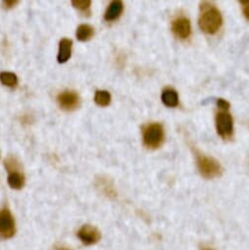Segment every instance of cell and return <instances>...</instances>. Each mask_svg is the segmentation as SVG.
Segmentation results:
<instances>
[{"label":"cell","mask_w":249,"mask_h":250,"mask_svg":"<svg viewBox=\"0 0 249 250\" xmlns=\"http://www.w3.org/2000/svg\"><path fill=\"white\" fill-rule=\"evenodd\" d=\"M199 28L206 34H216L222 24L223 18L219 9L209 2H202L200 5V15L198 20Z\"/></svg>","instance_id":"cell-1"},{"label":"cell","mask_w":249,"mask_h":250,"mask_svg":"<svg viewBox=\"0 0 249 250\" xmlns=\"http://www.w3.org/2000/svg\"><path fill=\"white\" fill-rule=\"evenodd\" d=\"M192 151L196 158V165L199 173L205 179H214L220 177L222 174V167L220 163L213 157L207 156L198 149L192 146Z\"/></svg>","instance_id":"cell-2"},{"label":"cell","mask_w":249,"mask_h":250,"mask_svg":"<svg viewBox=\"0 0 249 250\" xmlns=\"http://www.w3.org/2000/svg\"><path fill=\"white\" fill-rule=\"evenodd\" d=\"M165 139L164 128L160 123H150L143 128L144 145L149 149L159 148Z\"/></svg>","instance_id":"cell-3"},{"label":"cell","mask_w":249,"mask_h":250,"mask_svg":"<svg viewBox=\"0 0 249 250\" xmlns=\"http://www.w3.org/2000/svg\"><path fill=\"white\" fill-rule=\"evenodd\" d=\"M218 135L225 141H228L233 136V119L228 110H219L215 117Z\"/></svg>","instance_id":"cell-4"},{"label":"cell","mask_w":249,"mask_h":250,"mask_svg":"<svg viewBox=\"0 0 249 250\" xmlns=\"http://www.w3.org/2000/svg\"><path fill=\"white\" fill-rule=\"evenodd\" d=\"M16 232L15 220L7 208L0 210V236L7 239L14 236Z\"/></svg>","instance_id":"cell-5"},{"label":"cell","mask_w":249,"mask_h":250,"mask_svg":"<svg viewBox=\"0 0 249 250\" xmlns=\"http://www.w3.org/2000/svg\"><path fill=\"white\" fill-rule=\"evenodd\" d=\"M172 32L180 40H187L191 34V25L185 16L177 17L172 22Z\"/></svg>","instance_id":"cell-6"},{"label":"cell","mask_w":249,"mask_h":250,"mask_svg":"<svg viewBox=\"0 0 249 250\" xmlns=\"http://www.w3.org/2000/svg\"><path fill=\"white\" fill-rule=\"evenodd\" d=\"M78 236L83 244L92 245L99 241L101 234L96 228L90 225H84L79 229Z\"/></svg>","instance_id":"cell-7"},{"label":"cell","mask_w":249,"mask_h":250,"mask_svg":"<svg viewBox=\"0 0 249 250\" xmlns=\"http://www.w3.org/2000/svg\"><path fill=\"white\" fill-rule=\"evenodd\" d=\"M57 101L62 109L66 111H72L79 106L80 98L76 91L65 90L58 95Z\"/></svg>","instance_id":"cell-8"},{"label":"cell","mask_w":249,"mask_h":250,"mask_svg":"<svg viewBox=\"0 0 249 250\" xmlns=\"http://www.w3.org/2000/svg\"><path fill=\"white\" fill-rule=\"evenodd\" d=\"M124 5L122 1H113L109 4V6L106 9V12L104 14V19L108 22H112L117 20L123 13Z\"/></svg>","instance_id":"cell-9"},{"label":"cell","mask_w":249,"mask_h":250,"mask_svg":"<svg viewBox=\"0 0 249 250\" xmlns=\"http://www.w3.org/2000/svg\"><path fill=\"white\" fill-rule=\"evenodd\" d=\"M72 44L73 42L71 40L63 39L60 41L59 52L57 56V60L59 63H65L70 59L72 53Z\"/></svg>","instance_id":"cell-10"},{"label":"cell","mask_w":249,"mask_h":250,"mask_svg":"<svg viewBox=\"0 0 249 250\" xmlns=\"http://www.w3.org/2000/svg\"><path fill=\"white\" fill-rule=\"evenodd\" d=\"M162 102L167 106V107H177L179 105V95L178 92L171 88L167 87L163 90L162 95H161Z\"/></svg>","instance_id":"cell-11"},{"label":"cell","mask_w":249,"mask_h":250,"mask_svg":"<svg viewBox=\"0 0 249 250\" xmlns=\"http://www.w3.org/2000/svg\"><path fill=\"white\" fill-rule=\"evenodd\" d=\"M8 184L13 189H21L25 185V177L20 171L9 173Z\"/></svg>","instance_id":"cell-12"},{"label":"cell","mask_w":249,"mask_h":250,"mask_svg":"<svg viewBox=\"0 0 249 250\" xmlns=\"http://www.w3.org/2000/svg\"><path fill=\"white\" fill-rule=\"evenodd\" d=\"M94 35L93 28L89 25L83 24L77 29V38L81 42H86L90 40Z\"/></svg>","instance_id":"cell-13"},{"label":"cell","mask_w":249,"mask_h":250,"mask_svg":"<svg viewBox=\"0 0 249 250\" xmlns=\"http://www.w3.org/2000/svg\"><path fill=\"white\" fill-rule=\"evenodd\" d=\"M0 82L2 83V84L14 88L18 84V79L17 76L11 72H2L0 73Z\"/></svg>","instance_id":"cell-14"},{"label":"cell","mask_w":249,"mask_h":250,"mask_svg":"<svg viewBox=\"0 0 249 250\" xmlns=\"http://www.w3.org/2000/svg\"><path fill=\"white\" fill-rule=\"evenodd\" d=\"M94 101L98 106H108L111 102V95L106 90H97L94 95Z\"/></svg>","instance_id":"cell-15"},{"label":"cell","mask_w":249,"mask_h":250,"mask_svg":"<svg viewBox=\"0 0 249 250\" xmlns=\"http://www.w3.org/2000/svg\"><path fill=\"white\" fill-rule=\"evenodd\" d=\"M72 4L75 8L79 9L80 11L86 12L90 7L91 2L89 0H74V1H72Z\"/></svg>","instance_id":"cell-16"},{"label":"cell","mask_w":249,"mask_h":250,"mask_svg":"<svg viewBox=\"0 0 249 250\" xmlns=\"http://www.w3.org/2000/svg\"><path fill=\"white\" fill-rule=\"evenodd\" d=\"M4 165L9 173L15 172V171H20V165L14 157H8L4 161Z\"/></svg>","instance_id":"cell-17"},{"label":"cell","mask_w":249,"mask_h":250,"mask_svg":"<svg viewBox=\"0 0 249 250\" xmlns=\"http://www.w3.org/2000/svg\"><path fill=\"white\" fill-rule=\"evenodd\" d=\"M100 186H101V188H102L103 192H104L108 197H112V196H115V195H116V192H115V190H114V188H113L108 182H102Z\"/></svg>","instance_id":"cell-18"},{"label":"cell","mask_w":249,"mask_h":250,"mask_svg":"<svg viewBox=\"0 0 249 250\" xmlns=\"http://www.w3.org/2000/svg\"><path fill=\"white\" fill-rule=\"evenodd\" d=\"M241 5V9H242V13L245 16L246 19L249 20V0H243V1L239 2Z\"/></svg>","instance_id":"cell-19"},{"label":"cell","mask_w":249,"mask_h":250,"mask_svg":"<svg viewBox=\"0 0 249 250\" xmlns=\"http://www.w3.org/2000/svg\"><path fill=\"white\" fill-rule=\"evenodd\" d=\"M217 106H218V109L219 110H228L229 108V103L223 99V98H220L217 100Z\"/></svg>","instance_id":"cell-20"},{"label":"cell","mask_w":249,"mask_h":250,"mask_svg":"<svg viewBox=\"0 0 249 250\" xmlns=\"http://www.w3.org/2000/svg\"><path fill=\"white\" fill-rule=\"evenodd\" d=\"M17 3L18 1H14V0L10 1V0H8V1H3V7L5 9H10V8H13Z\"/></svg>","instance_id":"cell-21"},{"label":"cell","mask_w":249,"mask_h":250,"mask_svg":"<svg viewBox=\"0 0 249 250\" xmlns=\"http://www.w3.org/2000/svg\"><path fill=\"white\" fill-rule=\"evenodd\" d=\"M57 250H71V249H69V248H64V247H62V248H58Z\"/></svg>","instance_id":"cell-22"},{"label":"cell","mask_w":249,"mask_h":250,"mask_svg":"<svg viewBox=\"0 0 249 250\" xmlns=\"http://www.w3.org/2000/svg\"><path fill=\"white\" fill-rule=\"evenodd\" d=\"M204 250H211V249H204Z\"/></svg>","instance_id":"cell-23"}]
</instances>
